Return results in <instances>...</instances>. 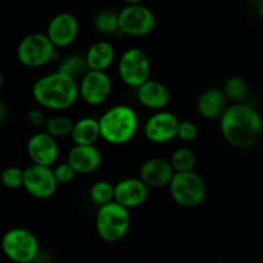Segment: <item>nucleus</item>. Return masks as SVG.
I'll list each match as a JSON object with an SVG mask.
<instances>
[{"mask_svg": "<svg viewBox=\"0 0 263 263\" xmlns=\"http://www.w3.org/2000/svg\"><path fill=\"white\" fill-rule=\"evenodd\" d=\"M263 121L256 108L248 103H233L220 118V131L230 145L239 149L253 146L259 140Z\"/></svg>", "mask_w": 263, "mask_h": 263, "instance_id": "1", "label": "nucleus"}, {"mask_svg": "<svg viewBox=\"0 0 263 263\" xmlns=\"http://www.w3.org/2000/svg\"><path fill=\"white\" fill-rule=\"evenodd\" d=\"M32 97L41 107L51 110H66L80 98L79 81L61 71L51 72L36 80Z\"/></svg>", "mask_w": 263, "mask_h": 263, "instance_id": "2", "label": "nucleus"}, {"mask_svg": "<svg viewBox=\"0 0 263 263\" xmlns=\"http://www.w3.org/2000/svg\"><path fill=\"white\" fill-rule=\"evenodd\" d=\"M100 138L112 145H123L135 138L139 117L133 107L117 104L105 110L99 118Z\"/></svg>", "mask_w": 263, "mask_h": 263, "instance_id": "3", "label": "nucleus"}, {"mask_svg": "<svg viewBox=\"0 0 263 263\" xmlns=\"http://www.w3.org/2000/svg\"><path fill=\"white\" fill-rule=\"evenodd\" d=\"M131 226L130 210L116 202L100 205L95 217V229L102 240L107 243L120 241L127 235Z\"/></svg>", "mask_w": 263, "mask_h": 263, "instance_id": "4", "label": "nucleus"}, {"mask_svg": "<svg viewBox=\"0 0 263 263\" xmlns=\"http://www.w3.org/2000/svg\"><path fill=\"white\" fill-rule=\"evenodd\" d=\"M170 195L176 204L194 208L202 204L207 195V185L197 172H175L168 185Z\"/></svg>", "mask_w": 263, "mask_h": 263, "instance_id": "5", "label": "nucleus"}, {"mask_svg": "<svg viewBox=\"0 0 263 263\" xmlns=\"http://www.w3.org/2000/svg\"><path fill=\"white\" fill-rule=\"evenodd\" d=\"M2 251L12 262L32 263L40 253V244L32 231L14 228L3 235Z\"/></svg>", "mask_w": 263, "mask_h": 263, "instance_id": "6", "label": "nucleus"}, {"mask_svg": "<svg viewBox=\"0 0 263 263\" xmlns=\"http://www.w3.org/2000/svg\"><path fill=\"white\" fill-rule=\"evenodd\" d=\"M17 58L25 67L39 68L57 58V48L46 33L33 32L20 41Z\"/></svg>", "mask_w": 263, "mask_h": 263, "instance_id": "7", "label": "nucleus"}, {"mask_svg": "<svg viewBox=\"0 0 263 263\" xmlns=\"http://www.w3.org/2000/svg\"><path fill=\"white\" fill-rule=\"evenodd\" d=\"M151 61L143 49L130 48L122 53L118 61V74L127 86L138 89L151 80Z\"/></svg>", "mask_w": 263, "mask_h": 263, "instance_id": "8", "label": "nucleus"}, {"mask_svg": "<svg viewBox=\"0 0 263 263\" xmlns=\"http://www.w3.org/2000/svg\"><path fill=\"white\" fill-rule=\"evenodd\" d=\"M120 32L123 35L141 37L146 36L156 28V14L153 10L143 4L126 5L118 12Z\"/></svg>", "mask_w": 263, "mask_h": 263, "instance_id": "9", "label": "nucleus"}, {"mask_svg": "<svg viewBox=\"0 0 263 263\" xmlns=\"http://www.w3.org/2000/svg\"><path fill=\"white\" fill-rule=\"evenodd\" d=\"M23 187L31 197L36 199H48L55 194L58 189L54 171L51 167L31 164L25 168Z\"/></svg>", "mask_w": 263, "mask_h": 263, "instance_id": "10", "label": "nucleus"}, {"mask_svg": "<svg viewBox=\"0 0 263 263\" xmlns=\"http://www.w3.org/2000/svg\"><path fill=\"white\" fill-rule=\"evenodd\" d=\"M80 98L87 105L97 107L107 102L112 94V80L107 72L87 71L79 82Z\"/></svg>", "mask_w": 263, "mask_h": 263, "instance_id": "11", "label": "nucleus"}, {"mask_svg": "<svg viewBox=\"0 0 263 263\" xmlns=\"http://www.w3.org/2000/svg\"><path fill=\"white\" fill-rule=\"evenodd\" d=\"M180 121L174 113L159 110L153 113L144 123V134L151 143L166 144L177 138Z\"/></svg>", "mask_w": 263, "mask_h": 263, "instance_id": "12", "label": "nucleus"}, {"mask_svg": "<svg viewBox=\"0 0 263 263\" xmlns=\"http://www.w3.org/2000/svg\"><path fill=\"white\" fill-rule=\"evenodd\" d=\"M80 25L77 18L71 13H58L49 22L46 36L50 39L55 48H67L79 36Z\"/></svg>", "mask_w": 263, "mask_h": 263, "instance_id": "13", "label": "nucleus"}, {"mask_svg": "<svg viewBox=\"0 0 263 263\" xmlns=\"http://www.w3.org/2000/svg\"><path fill=\"white\" fill-rule=\"evenodd\" d=\"M27 154L32 164L53 167L59 158V145L57 139L48 133H37L27 141Z\"/></svg>", "mask_w": 263, "mask_h": 263, "instance_id": "14", "label": "nucleus"}, {"mask_svg": "<svg viewBox=\"0 0 263 263\" xmlns=\"http://www.w3.org/2000/svg\"><path fill=\"white\" fill-rule=\"evenodd\" d=\"M148 197L149 187L139 177H127L115 184V202L127 210L143 205Z\"/></svg>", "mask_w": 263, "mask_h": 263, "instance_id": "15", "label": "nucleus"}, {"mask_svg": "<svg viewBox=\"0 0 263 263\" xmlns=\"http://www.w3.org/2000/svg\"><path fill=\"white\" fill-rule=\"evenodd\" d=\"M175 171L170 161L163 158H151L144 162L139 171V179L151 189L168 186Z\"/></svg>", "mask_w": 263, "mask_h": 263, "instance_id": "16", "label": "nucleus"}, {"mask_svg": "<svg viewBox=\"0 0 263 263\" xmlns=\"http://www.w3.org/2000/svg\"><path fill=\"white\" fill-rule=\"evenodd\" d=\"M67 162L76 174L87 175L99 168L103 156L95 145H73L68 152Z\"/></svg>", "mask_w": 263, "mask_h": 263, "instance_id": "17", "label": "nucleus"}, {"mask_svg": "<svg viewBox=\"0 0 263 263\" xmlns=\"http://www.w3.org/2000/svg\"><path fill=\"white\" fill-rule=\"evenodd\" d=\"M136 98L139 103L145 108L159 112L168 105L171 100V92L166 85L151 79L136 89Z\"/></svg>", "mask_w": 263, "mask_h": 263, "instance_id": "18", "label": "nucleus"}, {"mask_svg": "<svg viewBox=\"0 0 263 263\" xmlns=\"http://www.w3.org/2000/svg\"><path fill=\"white\" fill-rule=\"evenodd\" d=\"M228 108V98L223 90L210 89L203 92L197 102V109L205 120L221 118Z\"/></svg>", "mask_w": 263, "mask_h": 263, "instance_id": "19", "label": "nucleus"}, {"mask_svg": "<svg viewBox=\"0 0 263 263\" xmlns=\"http://www.w3.org/2000/svg\"><path fill=\"white\" fill-rule=\"evenodd\" d=\"M116 58L115 46L108 41H97L91 44L85 53L89 71H103L105 72Z\"/></svg>", "mask_w": 263, "mask_h": 263, "instance_id": "20", "label": "nucleus"}, {"mask_svg": "<svg viewBox=\"0 0 263 263\" xmlns=\"http://www.w3.org/2000/svg\"><path fill=\"white\" fill-rule=\"evenodd\" d=\"M71 138L74 145H95L100 139L99 120L94 117L80 118L74 122Z\"/></svg>", "mask_w": 263, "mask_h": 263, "instance_id": "21", "label": "nucleus"}, {"mask_svg": "<svg viewBox=\"0 0 263 263\" xmlns=\"http://www.w3.org/2000/svg\"><path fill=\"white\" fill-rule=\"evenodd\" d=\"M95 30L103 35H113L120 32L118 13L110 9H103L94 17Z\"/></svg>", "mask_w": 263, "mask_h": 263, "instance_id": "22", "label": "nucleus"}, {"mask_svg": "<svg viewBox=\"0 0 263 263\" xmlns=\"http://www.w3.org/2000/svg\"><path fill=\"white\" fill-rule=\"evenodd\" d=\"M170 163L175 172H190L194 171V167L197 164V157L192 149L181 146L172 153Z\"/></svg>", "mask_w": 263, "mask_h": 263, "instance_id": "23", "label": "nucleus"}, {"mask_svg": "<svg viewBox=\"0 0 263 263\" xmlns=\"http://www.w3.org/2000/svg\"><path fill=\"white\" fill-rule=\"evenodd\" d=\"M58 71L77 80L79 77L82 79L84 74L89 71V68H87L86 61H85V55L81 57L79 54H71V55H67L62 59Z\"/></svg>", "mask_w": 263, "mask_h": 263, "instance_id": "24", "label": "nucleus"}, {"mask_svg": "<svg viewBox=\"0 0 263 263\" xmlns=\"http://www.w3.org/2000/svg\"><path fill=\"white\" fill-rule=\"evenodd\" d=\"M74 122L67 116H53L48 118L45 122V133L53 138H64V136H71L72 128Z\"/></svg>", "mask_w": 263, "mask_h": 263, "instance_id": "25", "label": "nucleus"}, {"mask_svg": "<svg viewBox=\"0 0 263 263\" xmlns=\"http://www.w3.org/2000/svg\"><path fill=\"white\" fill-rule=\"evenodd\" d=\"M248 82L243 77L239 76L230 77L226 81L225 87H223V92H225L226 98L233 100L234 103H244V100L248 97Z\"/></svg>", "mask_w": 263, "mask_h": 263, "instance_id": "26", "label": "nucleus"}, {"mask_svg": "<svg viewBox=\"0 0 263 263\" xmlns=\"http://www.w3.org/2000/svg\"><path fill=\"white\" fill-rule=\"evenodd\" d=\"M89 194L92 202L99 207L108 204L110 202H115V185L105 180H99L91 185Z\"/></svg>", "mask_w": 263, "mask_h": 263, "instance_id": "27", "label": "nucleus"}, {"mask_svg": "<svg viewBox=\"0 0 263 263\" xmlns=\"http://www.w3.org/2000/svg\"><path fill=\"white\" fill-rule=\"evenodd\" d=\"M23 180H25V170L15 166L7 167L0 175V181L3 186L10 190L23 187Z\"/></svg>", "mask_w": 263, "mask_h": 263, "instance_id": "28", "label": "nucleus"}, {"mask_svg": "<svg viewBox=\"0 0 263 263\" xmlns=\"http://www.w3.org/2000/svg\"><path fill=\"white\" fill-rule=\"evenodd\" d=\"M53 171L58 185L69 184L77 175L76 172H74V170L69 166L68 162H63V163L57 164L55 168H54Z\"/></svg>", "mask_w": 263, "mask_h": 263, "instance_id": "29", "label": "nucleus"}, {"mask_svg": "<svg viewBox=\"0 0 263 263\" xmlns=\"http://www.w3.org/2000/svg\"><path fill=\"white\" fill-rule=\"evenodd\" d=\"M198 136V127L192 121H180L177 138L182 141H193Z\"/></svg>", "mask_w": 263, "mask_h": 263, "instance_id": "30", "label": "nucleus"}, {"mask_svg": "<svg viewBox=\"0 0 263 263\" xmlns=\"http://www.w3.org/2000/svg\"><path fill=\"white\" fill-rule=\"evenodd\" d=\"M48 118H45L44 113L39 109H32L27 113V121L31 126L33 127H40V126H45V122Z\"/></svg>", "mask_w": 263, "mask_h": 263, "instance_id": "31", "label": "nucleus"}, {"mask_svg": "<svg viewBox=\"0 0 263 263\" xmlns=\"http://www.w3.org/2000/svg\"><path fill=\"white\" fill-rule=\"evenodd\" d=\"M5 116H7V108H5L4 103L0 102V123L5 120Z\"/></svg>", "mask_w": 263, "mask_h": 263, "instance_id": "32", "label": "nucleus"}, {"mask_svg": "<svg viewBox=\"0 0 263 263\" xmlns=\"http://www.w3.org/2000/svg\"><path fill=\"white\" fill-rule=\"evenodd\" d=\"M127 5H136V4H141L143 0H123Z\"/></svg>", "mask_w": 263, "mask_h": 263, "instance_id": "33", "label": "nucleus"}, {"mask_svg": "<svg viewBox=\"0 0 263 263\" xmlns=\"http://www.w3.org/2000/svg\"><path fill=\"white\" fill-rule=\"evenodd\" d=\"M3 81H4V79H3V73H2V71H0V89H2V86H3Z\"/></svg>", "mask_w": 263, "mask_h": 263, "instance_id": "34", "label": "nucleus"}, {"mask_svg": "<svg viewBox=\"0 0 263 263\" xmlns=\"http://www.w3.org/2000/svg\"><path fill=\"white\" fill-rule=\"evenodd\" d=\"M217 263H226V262H217Z\"/></svg>", "mask_w": 263, "mask_h": 263, "instance_id": "35", "label": "nucleus"}]
</instances>
